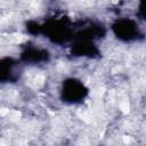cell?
<instances>
[{
	"label": "cell",
	"mask_w": 146,
	"mask_h": 146,
	"mask_svg": "<svg viewBox=\"0 0 146 146\" xmlns=\"http://www.w3.org/2000/svg\"><path fill=\"white\" fill-rule=\"evenodd\" d=\"M78 114H79V116L84 121V122H87V123H89L90 121H91V116H90V114H89V112H87V111H83V110H80L79 112H78Z\"/></svg>",
	"instance_id": "6da1fadb"
},
{
	"label": "cell",
	"mask_w": 146,
	"mask_h": 146,
	"mask_svg": "<svg viewBox=\"0 0 146 146\" xmlns=\"http://www.w3.org/2000/svg\"><path fill=\"white\" fill-rule=\"evenodd\" d=\"M33 82H34V87L39 88V87H41V86L43 84V82H44V76L41 75V74H39V75H36V76L34 78Z\"/></svg>",
	"instance_id": "7a4b0ae2"
},
{
	"label": "cell",
	"mask_w": 146,
	"mask_h": 146,
	"mask_svg": "<svg viewBox=\"0 0 146 146\" xmlns=\"http://www.w3.org/2000/svg\"><path fill=\"white\" fill-rule=\"evenodd\" d=\"M8 115L11 121H18L21 119V112H18V111H9Z\"/></svg>",
	"instance_id": "3957f363"
},
{
	"label": "cell",
	"mask_w": 146,
	"mask_h": 146,
	"mask_svg": "<svg viewBox=\"0 0 146 146\" xmlns=\"http://www.w3.org/2000/svg\"><path fill=\"white\" fill-rule=\"evenodd\" d=\"M120 110L122 111V113L128 114V113H129V111H130V105H129V103H128L127 100L122 102V103L120 104Z\"/></svg>",
	"instance_id": "277c9868"
},
{
	"label": "cell",
	"mask_w": 146,
	"mask_h": 146,
	"mask_svg": "<svg viewBox=\"0 0 146 146\" xmlns=\"http://www.w3.org/2000/svg\"><path fill=\"white\" fill-rule=\"evenodd\" d=\"M8 112H9V110L6 107L0 108V115H8Z\"/></svg>",
	"instance_id": "5b68a950"
},
{
	"label": "cell",
	"mask_w": 146,
	"mask_h": 146,
	"mask_svg": "<svg viewBox=\"0 0 146 146\" xmlns=\"http://www.w3.org/2000/svg\"><path fill=\"white\" fill-rule=\"evenodd\" d=\"M123 141H124V144H130L131 143V138L129 136H124L123 137Z\"/></svg>",
	"instance_id": "8992f818"
},
{
	"label": "cell",
	"mask_w": 146,
	"mask_h": 146,
	"mask_svg": "<svg viewBox=\"0 0 146 146\" xmlns=\"http://www.w3.org/2000/svg\"><path fill=\"white\" fill-rule=\"evenodd\" d=\"M104 90H105V89H104V88H100V89H99V90H98V91H99V92H98V95H99V96H102V95H103V94H104Z\"/></svg>",
	"instance_id": "52a82bcc"
}]
</instances>
